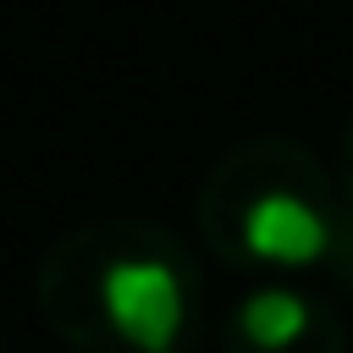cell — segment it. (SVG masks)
I'll list each match as a JSON object with an SVG mask.
<instances>
[{"instance_id":"cell-3","label":"cell","mask_w":353,"mask_h":353,"mask_svg":"<svg viewBox=\"0 0 353 353\" xmlns=\"http://www.w3.org/2000/svg\"><path fill=\"white\" fill-rule=\"evenodd\" d=\"M237 325L259 347H287V342H298L309 331V303L298 292H287V287H265L237 309Z\"/></svg>"},{"instance_id":"cell-1","label":"cell","mask_w":353,"mask_h":353,"mask_svg":"<svg viewBox=\"0 0 353 353\" xmlns=\"http://www.w3.org/2000/svg\"><path fill=\"white\" fill-rule=\"evenodd\" d=\"M99 303H105L110 325H116L132 347H143V353H165V347L176 342L182 309H188L176 270H171L165 259H143V254L116 259V265L99 276Z\"/></svg>"},{"instance_id":"cell-2","label":"cell","mask_w":353,"mask_h":353,"mask_svg":"<svg viewBox=\"0 0 353 353\" xmlns=\"http://www.w3.org/2000/svg\"><path fill=\"white\" fill-rule=\"evenodd\" d=\"M243 243L248 254L270 259V265H314L331 243L325 221L314 204H303L298 193H259L243 210Z\"/></svg>"}]
</instances>
